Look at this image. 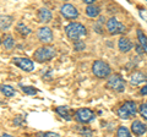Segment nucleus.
I'll return each instance as SVG.
<instances>
[{"label":"nucleus","mask_w":147,"mask_h":137,"mask_svg":"<svg viewBox=\"0 0 147 137\" xmlns=\"http://www.w3.org/2000/svg\"><path fill=\"white\" fill-rule=\"evenodd\" d=\"M107 88L114 91V92L121 93L125 91V80L119 74H114L107 81Z\"/></svg>","instance_id":"obj_5"},{"label":"nucleus","mask_w":147,"mask_h":137,"mask_svg":"<svg viewBox=\"0 0 147 137\" xmlns=\"http://www.w3.org/2000/svg\"><path fill=\"white\" fill-rule=\"evenodd\" d=\"M55 111H57L63 119H65L66 121H71V115H70V111H69L67 107H58L55 109Z\"/></svg>","instance_id":"obj_17"},{"label":"nucleus","mask_w":147,"mask_h":137,"mask_svg":"<svg viewBox=\"0 0 147 137\" xmlns=\"http://www.w3.org/2000/svg\"><path fill=\"white\" fill-rule=\"evenodd\" d=\"M92 72H93L94 76H97L98 79H105L110 75L112 72V68L105 61L103 60H96L93 62V66H92Z\"/></svg>","instance_id":"obj_4"},{"label":"nucleus","mask_w":147,"mask_h":137,"mask_svg":"<svg viewBox=\"0 0 147 137\" xmlns=\"http://www.w3.org/2000/svg\"><path fill=\"white\" fill-rule=\"evenodd\" d=\"M60 13L67 20H75L79 17V11H77V9L74 5H71V4H64L60 7Z\"/></svg>","instance_id":"obj_9"},{"label":"nucleus","mask_w":147,"mask_h":137,"mask_svg":"<svg viewBox=\"0 0 147 137\" xmlns=\"http://www.w3.org/2000/svg\"><path fill=\"white\" fill-rule=\"evenodd\" d=\"M17 32L20 34H22V36H25V37H26V36H28L31 33V30L27 26H25L22 22H20V24L17 25Z\"/></svg>","instance_id":"obj_23"},{"label":"nucleus","mask_w":147,"mask_h":137,"mask_svg":"<svg viewBox=\"0 0 147 137\" xmlns=\"http://www.w3.org/2000/svg\"><path fill=\"white\" fill-rule=\"evenodd\" d=\"M107 30L110 34H121L126 32V26L119 22L115 17H110L107 21Z\"/></svg>","instance_id":"obj_7"},{"label":"nucleus","mask_w":147,"mask_h":137,"mask_svg":"<svg viewBox=\"0 0 147 137\" xmlns=\"http://www.w3.org/2000/svg\"><path fill=\"white\" fill-rule=\"evenodd\" d=\"M131 130H132V132H134L136 136H141V135H144L145 132L147 131V126H146V124H144L142 121L135 120V121L131 124Z\"/></svg>","instance_id":"obj_13"},{"label":"nucleus","mask_w":147,"mask_h":137,"mask_svg":"<svg viewBox=\"0 0 147 137\" xmlns=\"http://www.w3.org/2000/svg\"><path fill=\"white\" fill-rule=\"evenodd\" d=\"M76 129H77V132H79L81 136H84V137H93V132H92V130L88 129V127H79L77 126Z\"/></svg>","instance_id":"obj_22"},{"label":"nucleus","mask_w":147,"mask_h":137,"mask_svg":"<svg viewBox=\"0 0 147 137\" xmlns=\"http://www.w3.org/2000/svg\"><path fill=\"white\" fill-rule=\"evenodd\" d=\"M20 87L22 89V92L28 94V95H36L37 93L39 92L38 89H37L36 87H32V86H24V85H20Z\"/></svg>","instance_id":"obj_21"},{"label":"nucleus","mask_w":147,"mask_h":137,"mask_svg":"<svg viewBox=\"0 0 147 137\" xmlns=\"http://www.w3.org/2000/svg\"><path fill=\"white\" fill-rule=\"evenodd\" d=\"M37 16H38L39 22H42V24H49L52 21V12L47 7H40Z\"/></svg>","instance_id":"obj_12"},{"label":"nucleus","mask_w":147,"mask_h":137,"mask_svg":"<svg viewBox=\"0 0 147 137\" xmlns=\"http://www.w3.org/2000/svg\"><path fill=\"white\" fill-rule=\"evenodd\" d=\"M144 82H147V76L144 74V72H140L137 71L135 74H132L130 77V83L132 86H137V85H141Z\"/></svg>","instance_id":"obj_14"},{"label":"nucleus","mask_w":147,"mask_h":137,"mask_svg":"<svg viewBox=\"0 0 147 137\" xmlns=\"http://www.w3.org/2000/svg\"><path fill=\"white\" fill-rule=\"evenodd\" d=\"M75 118L76 120L81 122V124H90L96 119L94 113L90 110L87 108H81V109H77L76 113H75Z\"/></svg>","instance_id":"obj_6"},{"label":"nucleus","mask_w":147,"mask_h":137,"mask_svg":"<svg viewBox=\"0 0 147 137\" xmlns=\"http://www.w3.org/2000/svg\"><path fill=\"white\" fill-rule=\"evenodd\" d=\"M0 92H1L5 97H13V95L16 94L15 92V89H13L11 86H9V85H3V86H0Z\"/></svg>","instance_id":"obj_19"},{"label":"nucleus","mask_w":147,"mask_h":137,"mask_svg":"<svg viewBox=\"0 0 147 137\" xmlns=\"http://www.w3.org/2000/svg\"><path fill=\"white\" fill-rule=\"evenodd\" d=\"M36 137H60V136L55 134V132H39V134H37Z\"/></svg>","instance_id":"obj_26"},{"label":"nucleus","mask_w":147,"mask_h":137,"mask_svg":"<svg viewBox=\"0 0 147 137\" xmlns=\"http://www.w3.org/2000/svg\"><path fill=\"white\" fill-rule=\"evenodd\" d=\"M13 17L9 16V15H3L0 16V30L1 31H6L10 28V26L12 25Z\"/></svg>","instance_id":"obj_15"},{"label":"nucleus","mask_w":147,"mask_h":137,"mask_svg":"<svg viewBox=\"0 0 147 137\" xmlns=\"http://www.w3.org/2000/svg\"><path fill=\"white\" fill-rule=\"evenodd\" d=\"M65 33L71 40L79 42L81 38H84L87 36V30L84 25L79 24V22H70L66 27H65Z\"/></svg>","instance_id":"obj_1"},{"label":"nucleus","mask_w":147,"mask_h":137,"mask_svg":"<svg viewBox=\"0 0 147 137\" xmlns=\"http://www.w3.org/2000/svg\"><path fill=\"white\" fill-rule=\"evenodd\" d=\"M117 137H131V135H130V131H129L125 126H120L118 129Z\"/></svg>","instance_id":"obj_24"},{"label":"nucleus","mask_w":147,"mask_h":137,"mask_svg":"<svg viewBox=\"0 0 147 137\" xmlns=\"http://www.w3.org/2000/svg\"><path fill=\"white\" fill-rule=\"evenodd\" d=\"M37 37H38L39 42L49 44L53 42V32L49 27H40L38 30V33H37Z\"/></svg>","instance_id":"obj_10"},{"label":"nucleus","mask_w":147,"mask_h":137,"mask_svg":"<svg viewBox=\"0 0 147 137\" xmlns=\"http://www.w3.org/2000/svg\"><path fill=\"white\" fill-rule=\"evenodd\" d=\"M0 43H1V39H0Z\"/></svg>","instance_id":"obj_32"},{"label":"nucleus","mask_w":147,"mask_h":137,"mask_svg":"<svg viewBox=\"0 0 147 137\" xmlns=\"http://www.w3.org/2000/svg\"><path fill=\"white\" fill-rule=\"evenodd\" d=\"M136 33H137V39H139V42H140V45L142 47V49H144V52L147 53V36L141 30H137Z\"/></svg>","instance_id":"obj_18"},{"label":"nucleus","mask_w":147,"mask_h":137,"mask_svg":"<svg viewBox=\"0 0 147 137\" xmlns=\"http://www.w3.org/2000/svg\"><path fill=\"white\" fill-rule=\"evenodd\" d=\"M134 47V43L126 37H121L118 40V48L121 53H129Z\"/></svg>","instance_id":"obj_11"},{"label":"nucleus","mask_w":147,"mask_h":137,"mask_svg":"<svg viewBox=\"0 0 147 137\" xmlns=\"http://www.w3.org/2000/svg\"><path fill=\"white\" fill-rule=\"evenodd\" d=\"M0 137H13V136H11V135H9V134H3Z\"/></svg>","instance_id":"obj_31"},{"label":"nucleus","mask_w":147,"mask_h":137,"mask_svg":"<svg viewBox=\"0 0 147 137\" xmlns=\"http://www.w3.org/2000/svg\"><path fill=\"white\" fill-rule=\"evenodd\" d=\"M136 49H137V53H139V54H142V53H144V49H142L141 45H137Z\"/></svg>","instance_id":"obj_29"},{"label":"nucleus","mask_w":147,"mask_h":137,"mask_svg":"<svg viewBox=\"0 0 147 137\" xmlns=\"http://www.w3.org/2000/svg\"><path fill=\"white\" fill-rule=\"evenodd\" d=\"M140 94H142V95H147V82H146V85L144 86V87L141 88Z\"/></svg>","instance_id":"obj_28"},{"label":"nucleus","mask_w":147,"mask_h":137,"mask_svg":"<svg viewBox=\"0 0 147 137\" xmlns=\"http://www.w3.org/2000/svg\"><path fill=\"white\" fill-rule=\"evenodd\" d=\"M139 113L142 116V119H145V120L147 121V104H141V105L139 107Z\"/></svg>","instance_id":"obj_25"},{"label":"nucleus","mask_w":147,"mask_h":137,"mask_svg":"<svg viewBox=\"0 0 147 137\" xmlns=\"http://www.w3.org/2000/svg\"><path fill=\"white\" fill-rule=\"evenodd\" d=\"M99 13H100V7L98 5H94V4H92V5H88V6L86 7V15L88 16V17L94 19V17H97Z\"/></svg>","instance_id":"obj_16"},{"label":"nucleus","mask_w":147,"mask_h":137,"mask_svg":"<svg viewBox=\"0 0 147 137\" xmlns=\"http://www.w3.org/2000/svg\"><path fill=\"white\" fill-rule=\"evenodd\" d=\"M137 114L136 103L132 100H127L118 109V116L123 120H129L130 118H135Z\"/></svg>","instance_id":"obj_3"},{"label":"nucleus","mask_w":147,"mask_h":137,"mask_svg":"<svg viewBox=\"0 0 147 137\" xmlns=\"http://www.w3.org/2000/svg\"><path fill=\"white\" fill-rule=\"evenodd\" d=\"M84 3H86V4H88V5H92V4H93L94 1H93V0H85V1Z\"/></svg>","instance_id":"obj_30"},{"label":"nucleus","mask_w":147,"mask_h":137,"mask_svg":"<svg viewBox=\"0 0 147 137\" xmlns=\"http://www.w3.org/2000/svg\"><path fill=\"white\" fill-rule=\"evenodd\" d=\"M12 64H15L16 66H18L21 70L26 72H31L34 70V62L30 60L28 58H13Z\"/></svg>","instance_id":"obj_8"},{"label":"nucleus","mask_w":147,"mask_h":137,"mask_svg":"<svg viewBox=\"0 0 147 137\" xmlns=\"http://www.w3.org/2000/svg\"><path fill=\"white\" fill-rule=\"evenodd\" d=\"M57 55V50L54 47H40L33 53V59L38 62L49 61Z\"/></svg>","instance_id":"obj_2"},{"label":"nucleus","mask_w":147,"mask_h":137,"mask_svg":"<svg viewBox=\"0 0 147 137\" xmlns=\"http://www.w3.org/2000/svg\"><path fill=\"white\" fill-rule=\"evenodd\" d=\"M85 49V44L82 42H75V50H77V52H80V50H84Z\"/></svg>","instance_id":"obj_27"},{"label":"nucleus","mask_w":147,"mask_h":137,"mask_svg":"<svg viewBox=\"0 0 147 137\" xmlns=\"http://www.w3.org/2000/svg\"><path fill=\"white\" fill-rule=\"evenodd\" d=\"M3 44H4V47H5V49H7V50L12 49V48H13V44H15L12 36H10V34H5V36H4Z\"/></svg>","instance_id":"obj_20"}]
</instances>
